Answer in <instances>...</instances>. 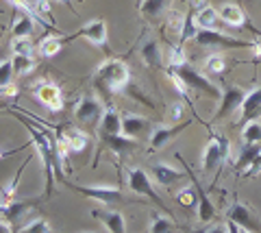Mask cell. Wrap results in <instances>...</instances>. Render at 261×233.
Listing matches in <instances>:
<instances>
[{"label":"cell","instance_id":"6da1fadb","mask_svg":"<svg viewBox=\"0 0 261 233\" xmlns=\"http://www.w3.org/2000/svg\"><path fill=\"white\" fill-rule=\"evenodd\" d=\"M22 124L29 128V133H31V142H33V146L37 148L39 152V157H42V162H44V176H46V198L53 194V172L57 174V181H63L65 179V170H63V166H61V155H59V144H57V140L53 138L48 131H44L42 126H37V124H33L31 120L27 118H22Z\"/></svg>","mask_w":261,"mask_h":233},{"label":"cell","instance_id":"7a4b0ae2","mask_svg":"<svg viewBox=\"0 0 261 233\" xmlns=\"http://www.w3.org/2000/svg\"><path fill=\"white\" fill-rule=\"evenodd\" d=\"M128 81H130L128 66L116 57L102 61L94 74V85L102 96H111V94L122 92L128 85Z\"/></svg>","mask_w":261,"mask_h":233},{"label":"cell","instance_id":"3957f363","mask_svg":"<svg viewBox=\"0 0 261 233\" xmlns=\"http://www.w3.org/2000/svg\"><path fill=\"white\" fill-rule=\"evenodd\" d=\"M126 186H128L130 192H135V194H140V196H148L152 203L159 207V210L170 214V210L166 207V203L161 200V196L154 192L150 176H148V172H146L144 168H128V170H126ZM170 216H172V214H170Z\"/></svg>","mask_w":261,"mask_h":233},{"label":"cell","instance_id":"277c9868","mask_svg":"<svg viewBox=\"0 0 261 233\" xmlns=\"http://www.w3.org/2000/svg\"><path fill=\"white\" fill-rule=\"evenodd\" d=\"M168 68H172V70H176L178 72V76L185 81V85L187 87H192L194 92H198V94H205V96H209V98H222V92L218 90V87L209 81V79L205 76V74H200L198 70H194L190 63H181V66H168Z\"/></svg>","mask_w":261,"mask_h":233},{"label":"cell","instance_id":"5b68a950","mask_svg":"<svg viewBox=\"0 0 261 233\" xmlns=\"http://www.w3.org/2000/svg\"><path fill=\"white\" fill-rule=\"evenodd\" d=\"M105 107L102 105V100L98 98V96H92V94H83L79 98L76 102V107H74V116L81 124H85L89 128H96V126H100V120L105 116Z\"/></svg>","mask_w":261,"mask_h":233},{"label":"cell","instance_id":"8992f818","mask_svg":"<svg viewBox=\"0 0 261 233\" xmlns=\"http://www.w3.org/2000/svg\"><path fill=\"white\" fill-rule=\"evenodd\" d=\"M228 157V140L224 133H214L202 152V170L205 172H218Z\"/></svg>","mask_w":261,"mask_h":233},{"label":"cell","instance_id":"52a82bcc","mask_svg":"<svg viewBox=\"0 0 261 233\" xmlns=\"http://www.w3.org/2000/svg\"><path fill=\"white\" fill-rule=\"evenodd\" d=\"M196 44L200 46H211V48H222V50H228V48H250L252 50V42H244V39H238L233 35L220 33L216 29H198L196 33Z\"/></svg>","mask_w":261,"mask_h":233},{"label":"cell","instance_id":"ba28073f","mask_svg":"<svg viewBox=\"0 0 261 233\" xmlns=\"http://www.w3.org/2000/svg\"><path fill=\"white\" fill-rule=\"evenodd\" d=\"M61 183H63L65 188L79 192V194L98 200V203L113 205V203H122V200H124V196H122V192L118 188H107V186H76V183H72L68 179H63Z\"/></svg>","mask_w":261,"mask_h":233},{"label":"cell","instance_id":"9c48e42d","mask_svg":"<svg viewBox=\"0 0 261 233\" xmlns=\"http://www.w3.org/2000/svg\"><path fill=\"white\" fill-rule=\"evenodd\" d=\"M33 96H35V98L42 102L48 111H53V114H57V111L63 109V92H61V87L57 83H53V81H48V79H42V81H37L35 85H33Z\"/></svg>","mask_w":261,"mask_h":233},{"label":"cell","instance_id":"30bf717a","mask_svg":"<svg viewBox=\"0 0 261 233\" xmlns=\"http://www.w3.org/2000/svg\"><path fill=\"white\" fill-rule=\"evenodd\" d=\"M226 218L233 220V222H238L242 229H246L250 233H261V220L257 218V214L252 212L248 205L240 203V200H235V203L228 207Z\"/></svg>","mask_w":261,"mask_h":233},{"label":"cell","instance_id":"8fae6325","mask_svg":"<svg viewBox=\"0 0 261 233\" xmlns=\"http://www.w3.org/2000/svg\"><path fill=\"white\" fill-rule=\"evenodd\" d=\"M176 159L183 164V168L187 170V174L192 176V181H194V188H196V194H198V220L202 222V224H207V222H211V220H216V216H218V212H216V207H214V203L209 200V196H207V192L200 188V181L196 179V176L192 174V170H190V166H187V162H183V157L181 155H176Z\"/></svg>","mask_w":261,"mask_h":233},{"label":"cell","instance_id":"7c38bea8","mask_svg":"<svg viewBox=\"0 0 261 233\" xmlns=\"http://www.w3.org/2000/svg\"><path fill=\"white\" fill-rule=\"evenodd\" d=\"M244 98H246V92H244L242 87H238V85H233V87H228L226 92H222V98H220V109L216 111L214 122H218V120L235 114V109L242 107Z\"/></svg>","mask_w":261,"mask_h":233},{"label":"cell","instance_id":"4fadbf2b","mask_svg":"<svg viewBox=\"0 0 261 233\" xmlns=\"http://www.w3.org/2000/svg\"><path fill=\"white\" fill-rule=\"evenodd\" d=\"M74 37H85L87 42H92L94 46H107V22L105 20H92V22H87L83 29L76 31Z\"/></svg>","mask_w":261,"mask_h":233},{"label":"cell","instance_id":"5bb4252c","mask_svg":"<svg viewBox=\"0 0 261 233\" xmlns=\"http://www.w3.org/2000/svg\"><path fill=\"white\" fill-rule=\"evenodd\" d=\"M240 109H242V116H240L238 126L248 124V122H252V120H257L261 116V85L257 87V90L246 94V98H244Z\"/></svg>","mask_w":261,"mask_h":233},{"label":"cell","instance_id":"9a60e30c","mask_svg":"<svg viewBox=\"0 0 261 233\" xmlns=\"http://www.w3.org/2000/svg\"><path fill=\"white\" fill-rule=\"evenodd\" d=\"M192 122H178V124H174V126H159V128H154L152 131V135H150V148L152 150H159V148H163L166 144H170L178 133H183L187 126H190Z\"/></svg>","mask_w":261,"mask_h":233},{"label":"cell","instance_id":"2e32d148","mask_svg":"<svg viewBox=\"0 0 261 233\" xmlns=\"http://www.w3.org/2000/svg\"><path fill=\"white\" fill-rule=\"evenodd\" d=\"M39 203H42L39 198H33V200H18L15 198V200H11V203H0V214L7 218V222L15 224L22 214L31 212L33 207H37Z\"/></svg>","mask_w":261,"mask_h":233},{"label":"cell","instance_id":"e0dca14e","mask_svg":"<svg viewBox=\"0 0 261 233\" xmlns=\"http://www.w3.org/2000/svg\"><path fill=\"white\" fill-rule=\"evenodd\" d=\"M100 144H102V148L107 146V148H111L113 152H118V155L137 148V140H135V138H126L124 133H118V135L100 133Z\"/></svg>","mask_w":261,"mask_h":233},{"label":"cell","instance_id":"ac0fdd59","mask_svg":"<svg viewBox=\"0 0 261 233\" xmlns=\"http://www.w3.org/2000/svg\"><path fill=\"white\" fill-rule=\"evenodd\" d=\"M92 216L98 220H102V224L107 227L109 233H126V220L124 216H122L120 212H102V210H92Z\"/></svg>","mask_w":261,"mask_h":233},{"label":"cell","instance_id":"d6986e66","mask_svg":"<svg viewBox=\"0 0 261 233\" xmlns=\"http://www.w3.org/2000/svg\"><path fill=\"white\" fill-rule=\"evenodd\" d=\"M150 172H152L154 179H157L161 186H166V188L174 186V183H178L181 179H185V172L176 170V168L168 166V164H154V166L150 168Z\"/></svg>","mask_w":261,"mask_h":233},{"label":"cell","instance_id":"ffe728a7","mask_svg":"<svg viewBox=\"0 0 261 233\" xmlns=\"http://www.w3.org/2000/svg\"><path fill=\"white\" fill-rule=\"evenodd\" d=\"M148 128H150V120H146L144 116L128 114L122 118V133H124L126 138H140Z\"/></svg>","mask_w":261,"mask_h":233},{"label":"cell","instance_id":"44dd1931","mask_svg":"<svg viewBox=\"0 0 261 233\" xmlns=\"http://www.w3.org/2000/svg\"><path fill=\"white\" fill-rule=\"evenodd\" d=\"M218 15H220V20H224L228 24V27H235V29L246 27V15H244V11L233 3H226V5L220 7Z\"/></svg>","mask_w":261,"mask_h":233},{"label":"cell","instance_id":"7402d4cb","mask_svg":"<svg viewBox=\"0 0 261 233\" xmlns=\"http://www.w3.org/2000/svg\"><path fill=\"white\" fill-rule=\"evenodd\" d=\"M15 13H18V11H15ZM35 20H37V15L20 11L18 18L13 20L11 35H13V37H31V35H33V29H35Z\"/></svg>","mask_w":261,"mask_h":233},{"label":"cell","instance_id":"603a6c76","mask_svg":"<svg viewBox=\"0 0 261 233\" xmlns=\"http://www.w3.org/2000/svg\"><path fill=\"white\" fill-rule=\"evenodd\" d=\"M261 155V142H252V144H244V148L240 152V159L235 164V170L246 172L248 168L257 162V157Z\"/></svg>","mask_w":261,"mask_h":233},{"label":"cell","instance_id":"cb8c5ba5","mask_svg":"<svg viewBox=\"0 0 261 233\" xmlns=\"http://www.w3.org/2000/svg\"><path fill=\"white\" fill-rule=\"evenodd\" d=\"M100 133H109V135L122 133V116L113 107L105 109V116L100 120Z\"/></svg>","mask_w":261,"mask_h":233},{"label":"cell","instance_id":"d4e9b609","mask_svg":"<svg viewBox=\"0 0 261 233\" xmlns=\"http://www.w3.org/2000/svg\"><path fill=\"white\" fill-rule=\"evenodd\" d=\"M142 59L148 68H159L161 66V50H159V44L154 39H148L144 46H142Z\"/></svg>","mask_w":261,"mask_h":233},{"label":"cell","instance_id":"484cf974","mask_svg":"<svg viewBox=\"0 0 261 233\" xmlns=\"http://www.w3.org/2000/svg\"><path fill=\"white\" fill-rule=\"evenodd\" d=\"M218 22H220V15H218V9H214V7H205L202 11L196 13L198 29H216Z\"/></svg>","mask_w":261,"mask_h":233},{"label":"cell","instance_id":"4316f807","mask_svg":"<svg viewBox=\"0 0 261 233\" xmlns=\"http://www.w3.org/2000/svg\"><path fill=\"white\" fill-rule=\"evenodd\" d=\"M65 46V39L61 37H44L39 44V55L42 57H55L57 53H61V48Z\"/></svg>","mask_w":261,"mask_h":233},{"label":"cell","instance_id":"83f0119b","mask_svg":"<svg viewBox=\"0 0 261 233\" xmlns=\"http://www.w3.org/2000/svg\"><path fill=\"white\" fill-rule=\"evenodd\" d=\"M166 7L168 0H144V3H140V11L146 18H157V15L166 11Z\"/></svg>","mask_w":261,"mask_h":233},{"label":"cell","instance_id":"f1b7e54d","mask_svg":"<svg viewBox=\"0 0 261 233\" xmlns=\"http://www.w3.org/2000/svg\"><path fill=\"white\" fill-rule=\"evenodd\" d=\"M29 162H31V157H27V162L18 168V172L13 174V181L7 183V186L3 188V203H11V200H15V190H18V183H20V174L24 172V168L29 166Z\"/></svg>","mask_w":261,"mask_h":233},{"label":"cell","instance_id":"f546056e","mask_svg":"<svg viewBox=\"0 0 261 233\" xmlns=\"http://www.w3.org/2000/svg\"><path fill=\"white\" fill-rule=\"evenodd\" d=\"M226 66H228V61H226V57H222V55H211V57H207V61H205L207 74H216V76H222L226 72Z\"/></svg>","mask_w":261,"mask_h":233},{"label":"cell","instance_id":"4dcf8cb0","mask_svg":"<svg viewBox=\"0 0 261 233\" xmlns=\"http://www.w3.org/2000/svg\"><path fill=\"white\" fill-rule=\"evenodd\" d=\"M11 63H13V72H15V74H29V72L37 66V61L33 59V55H31V57H27V55H13Z\"/></svg>","mask_w":261,"mask_h":233},{"label":"cell","instance_id":"1f68e13d","mask_svg":"<svg viewBox=\"0 0 261 233\" xmlns=\"http://www.w3.org/2000/svg\"><path fill=\"white\" fill-rule=\"evenodd\" d=\"M174 229V220H172V216H159V214H154L152 216V224H150V233H172Z\"/></svg>","mask_w":261,"mask_h":233},{"label":"cell","instance_id":"d6a6232c","mask_svg":"<svg viewBox=\"0 0 261 233\" xmlns=\"http://www.w3.org/2000/svg\"><path fill=\"white\" fill-rule=\"evenodd\" d=\"M242 142L244 144H252V142H261V124L257 120L244 124L242 126Z\"/></svg>","mask_w":261,"mask_h":233},{"label":"cell","instance_id":"836d02e7","mask_svg":"<svg viewBox=\"0 0 261 233\" xmlns=\"http://www.w3.org/2000/svg\"><path fill=\"white\" fill-rule=\"evenodd\" d=\"M176 203L183 205V207H198V194H196V188H183L178 190L176 194Z\"/></svg>","mask_w":261,"mask_h":233},{"label":"cell","instance_id":"e575fe53","mask_svg":"<svg viewBox=\"0 0 261 233\" xmlns=\"http://www.w3.org/2000/svg\"><path fill=\"white\" fill-rule=\"evenodd\" d=\"M11 50H13V55H27V57H31L33 55L31 37H13L11 39Z\"/></svg>","mask_w":261,"mask_h":233},{"label":"cell","instance_id":"d590c367","mask_svg":"<svg viewBox=\"0 0 261 233\" xmlns=\"http://www.w3.org/2000/svg\"><path fill=\"white\" fill-rule=\"evenodd\" d=\"M13 63L11 61H0V90L7 85H11V79H13Z\"/></svg>","mask_w":261,"mask_h":233},{"label":"cell","instance_id":"8d00e7d4","mask_svg":"<svg viewBox=\"0 0 261 233\" xmlns=\"http://www.w3.org/2000/svg\"><path fill=\"white\" fill-rule=\"evenodd\" d=\"M20 233H53V229L44 218H39V220H33L31 224H27Z\"/></svg>","mask_w":261,"mask_h":233},{"label":"cell","instance_id":"74e56055","mask_svg":"<svg viewBox=\"0 0 261 233\" xmlns=\"http://www.w3.org/2000/svg\"><path fill=\"white\" fill-rule=\"evenodd\" d=\"M183 116H185V105L183 102H174V105L170 107V114H168L170 122H181Z\"/></svg>","mask_w":261,"mask_h":233},{"label":"cell","instance_id":"f35d334b","mask_svg":"<svg viewBox=\"0 0 261 233\" xmlns=\"http://www.w3.org/2000/svg\"><path fill=\"white\" fill-rule=\"evenodd\" d=\"M187 7H190L192 11L198 13V11L205 9V7H209V3H207V0H187Z\"/></svg>","mask_w":261,"mask_h":233},{"label":"cell","instance_id":"ab89813d","mask_svg":"<svg viewBox=\"0 0 261 233\" xmlns=\"http://www.w3.org/2000/svg\"><path fill=\"white\" fill-rule=\"evenodd\" d=\"M226 229H228V233H242V227L233 220H226Z\"/></svg>","mask_w":261,"mask_h":233},{"label":"cell","instance_id":"60d3db41","mask_svg":"<svg viewBox=\"0 0 261 233\" xmlns=\"http://www.w3.org/2000/svg\"><path fill=\"white\" fill-rule=\"evenodd\" d=\"M57 3H59V5H65V7H68V9H70L72 13H79V11H76V7L72 5V0H57Z\"/></svg>","mask_w":261,"mask_h":233},{"label":"cell","instance_id":"b9f144b4","mask_svg":"<svg viewBox=\"0 0 261 233\" xmlns=\"http://www.w3.org/2000/svg\"><path fill=\"white\" fill-rule=\"evenodd\" d=\"M207 233H228L226 227H214V229H207Z\"/></svg>","mask_w":261,"mask_h":233},{"label":"cell","instance_id":"7bdbcfd3","mask_svg":"<svg viewBox=\"0 0 261 233\" xmlns=\"http://www.w3.org/2000/svg\"><path fill=\"white\" fill-rule=\"evenodd\" d=\"M198 233H207V231H205V229H200V231H198Z\"/></svg>","mask_w":261,"mask_h":233},{"label":"cell","instance_id":"ee69618b","mask_svg":"<svg viewBox=\"0 0 261 233\" xmlns=\"http://www.w3.org/2000/svg\"><path fill=\"white\" fill-rule=\"evenodd\" d=\"M242 233H250V231H246V229H242Z\"/></svg>","mask_w":261,"mask_h":233},{"label":"cell","instance_id":"f6af8a7d","mask_svg":"<svg viewBox=\"0 0 261 233\" xmlns=\"http://www.w3.org/2000/svg\"><path fill=\"white\" fill-rule=\"evenodd\" d=\"M137 3H144V0H137Z\"/></svg>","mask_w":261,"mask_h":233},{"label":"cell","instance_id":"bcb514c9","mask_svg":"<svg viewBox=\"0 0 261 233\" xmlns=\"http://www.w3.org/2000/svg\"><path fill=\"white\" fill-rule=\"evenodd\" d=\"M79 3H83V0H79Z\"/></svg>","mask_w":261,"mask_h":233}]
</instances>
